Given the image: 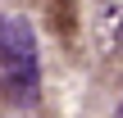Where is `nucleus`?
Returning <instances> with one entry per match:
<instances>
[{
  "label": "nucleus",
  "mask_w": 123,
  "mask_h": 118,
  "mask_svg": "<svg viewBox=\"0 0 123 118\" xmlns=\"http://www.w3.org/2000/svg\"><path fill=\"white\" fill-rule=\"evenodd\" d=\"M0 82L14 91V100H37V41L14 14H0Z\"/></svg>",
  "instance_id": "obj_1"
},
{
  "label": "nucleus",
  "mask_w": 123,
  "mask_h": 118,
  "mask_svg": "<svg viewBox=\"0 0 123 118\" xmlns=\"http://www.w3.org/2000/svg\"><path fill=\"white\" fill-rule=\"evenodd\" d=\"M91 36H96V50H100V55H110L123 41V0H100V5H96Z\"/></svg>",
  "instance_id": "obj_2"
},
{
  "label": "nucleus",
  "mask_w": 123,
  "mask_h": 118,
  "mask_svg": "<svg viewBox=\"0 0 123 118\" xmlns=\"http://www.w3.org/2000/svg\"><path fill=\"white\" fill-rule=\"evenodd\" d=\"M114 118H123V105H119V109H114Z\"/></svg>",
  "instance_id": "obj_3"
}]
</instances>
